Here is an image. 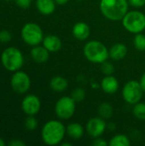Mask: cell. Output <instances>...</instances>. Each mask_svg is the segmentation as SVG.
<instances>
[{
	"mask_svg": "<svg viewBox=\"0 0 145 146\" xmlns=\"http://www.w3.org/2000/svg\"><path fill=\"white\" fill-rule=\"evenodd\" d=\"M66 127L63 123L57 120L47 121L42 127L41 137L44 144L54 146L60 145L66 135Z\"/></svg>",
	"mask_w": 145,
	"mask_h": 146,
	"instance_id": "obj_1",
	"label": "cell"
},
{
	"mask_svg": "<svg viewBox=\"0 0 145 146\" xmlns=\"http://www.w3.org/2000/svg\"><path fill=\"white\" fill-rule=\"evenodd\" d=\"M128 0H101L99 8L103 15L108 20L121 21L128 12Z\"/></svg>",
	"mask_w": 145,
	"mask_h": 146,
	"instance_id": "obj_2",
	"label": "cell"
},
{
	"mask_svg": "<svg viewBox=\"0 0 145 146\" xmlns=\"http://www.w3.org/2000/svg\"><path fill=\"white\" fill-rule=\"evenodd\" d=\"M85 58L93 63H103L109 58V50L98 40L88 41L83 49Z\"/></svg>",
	"mask_w": 145,
	"mask_h": 146,
	"instance_id": "obj_3",
	"label": "cell"
},
{
	"mask_svg": "<svg viewBox=\"0 0 145 146\" xmlns=\"http://www.w3.org/2000/svg\"><path fill=\"white\" fill-rule=\"evenodd\" d=\"M121 21L124 28L131 33L136 34L145 30V15L141 11H128Z\"/></svg>",
	"mask_w": 145,
	"mask_h": 146,
	"instance_id": "obj_4",
	"label": "cell"
},
{
	"mask_svg": "<svg viewBox=\"0 0 145 146\" xmlns=\"http://www.w3.org/2000/svg\"><path fill=\"white\" fill-rule=\"evenodd\" d=\"M1 62L7 70L18 71L24 63V58L19 49L15 47H9L3 51Z\"/></svg>",
	"mask_w": 145,
	"mask_h": 146,
	"instance_id": "obj_5",
	"label": "cell"
},
{
	"mask_svg": "<svg viewBox=\"0 0 145 146\" xmlns=\"http://www.w3.org/2000/svg\"><path fill=\"white\" fill-rule=\"evenodd\" d=\"M21 38L23 41L31 46L38 45L44 39L42 28L36 23L29 22L24 25L21 29Z\"/></svg>",
	"mask_w": 145,
	"mask_h": 146,
	"instance_id": "obj_6",
	"label": "cell"
},
{
	"mask_svg": "<svg viewBox=\"0 0 145 146\" xmlns=\"http://www.w3.org/2000/svg\"><path fill=\"white\" fill-rule=\"evenodd\" d=\"M144 93L139 81L137 80H129L126 82L121 92L124 101L131 105H134L140 102Z\"/></svg>",
	"mask_w": 145,
	"mask_h": 146,
	"instance_id": "obj_7",
	"label": "cell"
},
{
	"mask_svg": "<svg viewBox=\"0 0 145 146\" xmlns=\"http://www.w3.org/2000/svg\"><path fill=\"white\" fill-rule=\"evenodd\" d=\"M76 102L71 96H64L57 100L55 105V113L60 120H68L75 113Z\"/></svg>",
	"mask_w": 145,
	"mask_h": 146,
	"instance_id": "obj_8",
	"label": "cell"
},
{
	"mask_svg": "<svg viewBox=\"0 0 145 146\" xmlns=\"http://www.w3.org/2000/svg\"><path fill=\"white\" fill-rule=\"evenodd\" d=\"M107 127L108 126L105 120L100 116H97L91 118L87 121L85 125V131L89 136L96 139L101 137L106 131Z\"/></svg>",
	"mask_w": 145,
	"mask_h": 146,
	"instance_id": "obj_9",
	"label": "cell"
},
{
	"mask_svg": "<svg viewBox=\"0 0 145 146\" xmlns=\"http://www.w3.org/2000/svg\"><path fill=\"white\" fill-rule=\"evenodd\" d=\"M11 86L17 93H25L31 86V80L26 73L16 71L11 78Z\"/></svg>",
	"mask_w": 145,
	"mask_h": 146,
	"instance_id": "obj_10",
	"label": "cell"
},
{
	"mask_svg": "<svg viewBox=\"0 0 145 146\" xmlns=\"http://www.w3.org/2000/svg\"><path fill=\"white\" fill-rule=\"evenodd\" d=\"M41 108V102L38 97L33 94H30L25 97L21 103V109L27 115H37Z\"/></svg>",
	"mask_w": 145,
	"mask_h": 146,
	"instance_id": "obj_11",
	"label": "cell"
},
{
	"mask_svg": "<svg viewBox=\"0 0 145 146\" xmlns=\"http://www.w3.org/2000/svg\"><path fill=\"white\" fill-rule=\"evenodd\" d=\"M100 87L107 94H115L119 89V81L113 74L105 75L100 82Z\"/></svg>",
	"mask_w": 145,
	"mask_h": 146,
	"instance_id": "obj_12",
	"label": "cell"
},
{
	"mask_svg": "<svg viewBox=\"0 0 145 146\" xmlns=\"http://www.w3.org/2000/svg\"><path fill=\"white\" fill-rule=\"evenodd\" d=\"M72 33L76 39L83 41L89 38L91 34V28L87 23L84 21H79L73 25Z\"/></svg>",
	"mask_w": 145,
	"mask_h": 146,
	"instance_id": "obj_13",
	"label": "cell"
},
{
	"mask_svg": "<svg viewBox=\"0 0 145 146\" xmlns=\"http://www.w3.org/2000/svg\"><path fill=\"white\" fill-rule=\"evenodd\" d=\"M43 45L50 51V52H57L62 49V43L61 38L53 34H49L44 37L43 39Z\"/></svg>",
	"mask_w": 145,
	"mask_h": 146,
	"instance_id": "obj_14",
	"label": "cell"
},
{
	"mask_svg": "<svg viewBox=\"0 0 145 146\" xmlns=\"http://www.w3.org/2000/svg\"><path fill=\"white\" fill-rule=\"evenodd\" d=\"M31 56L38 63H44L48 61L50 57V51L43 45H36L31 50Z\"/></svg>",
	"mask_w": 145,
	"mask_h": 146,
	"instance_id": "obj_15",
	"label": "cell"
},
{
	"mask_svg": "<svg viewBox=\"0 0 145 146\" xmlns=\"http://www.w3.org/2000/svg\"><path fill=\"white\" fill-rule=\"evenodd\" d=\"M85 127L78 122H72L66 127L67 135L73 140L80 139L85 134Z\"/></svg>",
	"mask_w": 145,
	"mask_h": 146,
	"instance_id": "obj_16",
	"label": "cell"
},
{
	"mask_svg": "<svg viewBox=\"0 0 145 146\" xmlns=\"http://www.w3.org/2000/svg\"><path fill=\"white\" fill-rule=\"evenodd\" d=\"M127 47L122 43H116L109 49V57L114 61H120L126 57Z\"/></svg>",
	"mask_w": 145,
	"mask_h": 146,
	"instance_id": "obj_17",
	"label": "cell"
},
{
	"mask_svg": "<svg viewBox=\"0 0 145 146\" xmlns=\"http://www.w3.org/2000/svg\"><path fill=\"white\" fill-rule=\"evenodd\" d=\"M55 0H36V6L38 10L44 15H51L56 9Z\"/></svg>",
	"mask_w": 145,
	"mask_h": 146,
	"instance_id": "obj_18",
	"label": "cell"
},
{
	"mask_svg": "<svg viewBox=\"0 0 145 146\" xmlns=\"http://www.w3.org/2000/svg\"><path fill=\"white\" fill-rule=\"evenodd\" d=\"M50 88L56 92H62L68 87V81L62 76H55L50 82Z\"/></svg>",
	"mask_w": 145,
	"mask_h": 146,
	"instance_id": "obj_19",
	"label": "cell"
},
{
	"mask_svg": "<svg viewBox=\"0 0 145 146\" xmlns=\"http://www.w3.org/2000/svg\"><path fill=\"white\" fill-rule=\"evenodd\" d=\"M97 111H98V115L100 117H102L104 120H108L112 117L114 110H113L112 105L109 103L103 102L100 104V105L98 106Z\"/></svg>",
	"mask_w": 145,
	"mask_h": 146,
	"instance_id": "obj_20",
	"label": "cell"
},
{
	"mask_svg": "<svg viewBox=\"0 0 145 146\" xmlns=\"http://www.w3.org/2000/svg\"><path fill=\"white\" fill-rule=\"evenodd\" d=\"M130 145V139L125 134H115L109 142L110 146H129Z\"/></svg>",
	"mask_w": 145,
	"mask_h": 146,
	"instance_id": "obj_21",
	"label": "cell"
},
{
	"mask_svg": "<svg viewBox=\"0 0 145 146\" xmlns=\"http://www.w3.org/2000/svg\"><path fill=\"white\" fill-rule=\"evenodd\" d=\"M132 114L138 120L145 121V103L140 101L134 104L132 108Z\"/></svg>",
	"mask_w": 145,
	"mask_h": 146,
	"instance_id": "obj_22",
	"label": "cell"
},
{
	"mask_svg": "<svg viewBox=\"0 0 145 146\" xmlns=\"http://www.w3.org/2000/svg\"><path fill=\"white\" fill-rule=\"evenodd\" d=\"M133 44L136 50L139 51L145 50V34L139 33H136L133 38Z\"/></svg>",
	"mask_w": 145,
	"mask_h": 146,
	"instance_id": "obj_23",
	"label": "cell"
},
{
	"mask_svg": "<svg viewBox=\"0 0 145 146\" xmlns=\"http://www.w3.org/2000/svg\"><path fill=\"white\" fill-rule=\"evenodd\" d=\"M71 98L76 103H79V102L83 101L85 98V90L83 88L77 87V88H75V89H73L72 91Z\"/></svg>",
	"mask_w": 145,
	"mask_h": 146,
	"instance_id": "obj_24",
	"label": "cell"
},
{
	"mask_svg": "<svg viewBox=\"0 0 145 146\" xmlns=\"http://www.w3.org/2000/svg\"><path fill=\"white\" fill-rule=\"evenodd\" d=\"M101 70L102 73L105 75H112L115 73V66L107 60L101 63Z\"/></svg>",
	"mask_w": 145,
	"mask_h": 146,
	"instance_id": "obj_25",
	"label": "cell"
},
{
	"mask_svg": "<svg viewBox=\"0 0 145 146\" xmlns=\"http://www.w3.org/2000/svg\"><path fill=\"white\" fill-rule=\"evenodd\" d=\"M38 121L35 117H33V115H29L26 121H25V127H26V129L28 130H35L38 127Z\"/></svg>",
	"mask_w": 145,
	"mask_h": 146,
	"instance_id": "obj_26",
	"label": "cell"
},
{
	"mask_svg": "<svg viewBox=\"0 0 145 146\" xmlns=\"http://www.w3.org/2000/svg\"><path fill=\"white\" fill-rule=\"evenodd\" d=\"M11 34L9 32L6 30H3L0 32V41L3 43H7L11 40Z\"/></svg>",
	"mask_w": 145,
	"mask_h": 146,
	"instance_id": "obj_27",
	"label": "cell"
},
{
	"mask_svg": "<svg viewBox=\"0 0 145 146\" xmlns=\"http://www.w3.org/2000/svg\"><path fill=\"white\" fill-rule=\"evenodd\" d=\"M92 145L93 146H107L109 145V142H107L105 139H102L101 137L96 138L94 139L93 142H92Z\"/></svg>",
	"mask_w": 145,
	"mask_h": 146,
	"instance_id": "obj_28",
	"label": "cell"
},
{
	"mask_svg": "<svg viewBox=\"0 0 145 146\" xmlns=\"http://www.w3.org/2000/svg\"><path fill=\"white\" fill-rule=\"evenodd\" d=\"M129 5L135 8H141L145 5V0H128Z\"/></svg>",
	"mask_w": 145,
	"mask_h": 146,
	"instance_id": "obj_29",
	"label": "cell"
},
{
	"mask_svg": "<svg viewBox=\"0 0 145 146\" xmlns=\"http://www.w3.org/2000/svg\"><path fill=\"white\" fill-rule=\"evenodd\" d=\"M32 0H15V3L18 6L23 9H26L30 6Z\"/></svg>",
	"mask_w": 145,
	"mask_h": 146,
	"instance_id": "obj_30",
	"label": "cell"
},
{
	"mask_svg": "<svg viewBox=\"0 0 145 146\" xmlns=\"http://www.w3.org/2000/svg\"><path fill=\"white\" fill-rule=\"evenodd\" d=\"M9 146H25L26 144L24 142H22L21 140H19V139H14L12 141H10L9 143Z\"/></svg>",
	"mask_w": 145,
	"mask_h": 146,
	"instance_id": "obj_31",
	"label": "cell"
},
{
	"mask_svg": "<svg viewBox=\"0 0 145 146\" xmlns=\"http://www.w3.org/2000/svg\"><path fill=\"white\" fill-rule=\"evenodd\" d=\"M139 83H140V85H141V87H142L144 92L145 93V72L143 74V75L141 76L140 80H139Z\"/></svg>",
	"mask_w": 145,
	"mask_h": 146,
	"instance_id": "obj_32",
	"label": "cell"
},
{
	"mask_svg": "<svg viewBox=\"0 0 145 146\" xmlns=\"http://www.w3.org/2000/svg\"><path fill=\"white\" fill-rule=\"evenodd\" d=\"M69 0H55L56 3L58 4V5H64L66 4Z\"/></svg>",
	"mask_w": 145,
	"mask_h": 146,
	"instance_id": "obj_33",
	"label": "cell"
},
{
	"mask_svg": "<svg viewBox=\"0 0 145 146\" xmlns=\"http://www.w3.org/2000/svg\"><path fill=\"white\" fill-rule=\"evenodd\" d=\"M60 145H61L62 146H71L72 145V144H71V143H69V142H65V143L62 142Z\"/></svg>",
	"mask_w": 145,
	"mask_h": 146,
	"instance_id": "obj_34",
	"label": "cell"
},
{
	"mask_svg": "<svg viewBox=\"0 0 145 146\" xmlns=\"http://www.w3.org/2000/svg\"><path fill=\"white\" fill-rule=\"evenodd\" d=\"M5 145V143H4V141L0 138V146H3Z\"/></svg>",
	"mask_w": 145,
	"mask_h": 146,
	"instance_id": "obj_35",
	"label": "cell"
},
{
	"mask_svg": "<svg viewBox=\"0 0 145 146\" xmlns=\"http://www.w3.org/2000/svg\"><path fill=\"white\" fill-rule=\"evenodd\" d=\"M5 1H9V0H5Z\"/></svg>",
	"mask_w": 145,
	"mask_h": 146,
	"instance_id": "obj_36",
	"label": "cell"
}]
</instances>
